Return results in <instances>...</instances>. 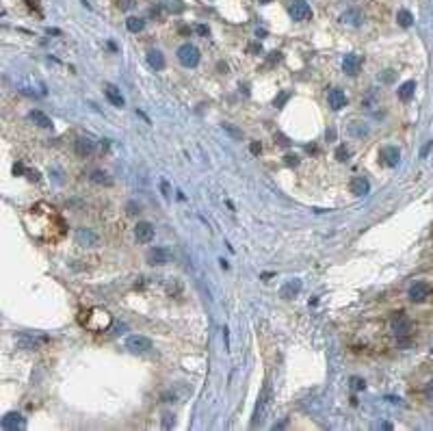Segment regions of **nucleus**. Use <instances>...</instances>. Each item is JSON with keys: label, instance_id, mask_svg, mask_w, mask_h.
Masks as SVG:
<instances>
[{"label": "nucleus", "instance_id": "45", "mask_svg": "<svg viewBox=\"0 0 433 431\" xmlns=\"http://www.w3.org/2000/svg\"><path fill=\"white\" fill-rule=\"evenodd\" d=\"M249 50H251V52H258V50H262V48H260L258 43H254V46H249Z\"/></svg>", "mask_w": 433, "mask_h": 431}, {"label": "nucleus", "instance_id": "40", "mask_svg": "<svg viewBox=\"0 0 433 431\" xmlns=\"http://www.w3.org/2000/svg\"><path fill=\"white\" fill-rule=\"evenodd\" d=\"M223 340H226V349H230V332H228V327L223 330Z\"/></svg>", "mask_w": 433, "mask_h": 431}, {"label": "nucleus", "instance_id": "35", "mask_svg": "<svg viewBox=\"0 0 433 431\" xmlns=\"http://www.w3.org/2000/svg\"><path fill=\"white\" fill-rule=\"evenodd\" d=\"M431 150H433V139H429V141H427V143H424L422 148H420V158H427Z\"/></svg>", "mask_w": 433, "mask_h": 431}, {"label": "nucleus", "instance_id": "41", "mask_svg": "<svg viewBox=\"0 0 433 431\" xmlns=\"http://www.w3.org/2000/svg\"><path fill=\"white\" fill-rule=\"evenodd\" d=\"M195 31H197L199 35H208V26H204V24H199L197 28H195Z\"/></svg>", "mask_w": 433, "mask_h": 431}, {"label": "nucleus", "instance_id": "27", "mask_svg": "<svg viewBox=\"0 0 433 431\" xmlns=\"http://www.w3.org/2000/svg\"><path fill=\"white\" fill-rule=\"evenodd\" d=\"M91 182H96V184H111V178H108V173L106 171H102V169H93L91 171Z\"/></svg>", "mask_w": 433, "mask_h": 431}, {"label": "nucleus", "instance_id": "15", "mask_svg": "<svg viewBox=\"0 0 433 431\" xmlns=\"http://www.w3.org/2000/svg\"><path fill=\"white\" fill-rule=\"evenodd\" d=\"M24 418L18 414V412H9L3 418V422H0V427H3L5 431H18V429H24Z\"/></svg>", "mask_w": 433, "mask_h": 431}, {"label": "nucleus", "instance_id": "42", "mask_svg": "<svg viewBox=\"0 0 433 431\" xmlns=\"http://www.w3.org/2000/svg\"><path fill=\"white\" fill-rule=\"evenodd\" d=\"M163 195H165V197H169V195H171V193H169V184H167V182H163Z\"/></svg>", "mask_w": 433, "mask_h": 431}, {"label": "nucleus", "instance_id": "26", "mask_svg": "<svg viewBox=\"0 0 433 431\" xmlns=\"http://www.w3.org/2000/svg\"><path fill=\"white\" fill-rule=\"evenodd\" d=\"M396 22H399V26L403 28H409L411 24H414V16L407 11V9H401L399 13H396Z\"/></svg>", "mask_w": 433, "mask_h": 431}, {"label": "nucleus", "instance_id": "46", "mask_svg": "<svg viewBox=\"0 0 433 431\" xmlns=\"http://www.w3.org/2000/svg\"><path fill=\"white\" fill-rule=\"evenodd\" d=\"M379 429H392V425H390V422H381Z\"/></svg>", "mask_w": 433, "mask_h": 431}, {"label": "nucleus", "instance_id": "1", "mask_svg": "<svg viewBox=\"0 0 433 431\" xmlns=\"http://www.w3.org/2000/svg\"><path fill=\"white\" fill-rule=\"evenodd\" d=\"M24 223H26L28 232L37 240H43V243H54V240H59L65 234L63 219L48 204H35L26 213Z\"/></svg>", "mask_w": 433, "mask_h": 431}, {"label": "nucleus", "instance_id": "4", "mask_svg": "<svg viewBox=\"0 0 433 431\" xmlns=\"http://www.w3.org/2000/svg\"><path fill=\"white\" fill-rule=\"evenodd\" d=\"M288 13L295 22H306L312 18V7H310L306 0H291V7H288Z\"/></svg>", "mask_w": 433, "mask_h": 431}, {"label": "nucleus", "instance_id": "43", "mask_svg": "<svg viewBox=\"0 0 433 431\" xmlns=\"http://www.w3.org/2000/svg\"><path fill=\"white\" fill-rule=\"evenodd\" d=\"M28 7H31V9H37V7H39V0H28Z\"/></svg>", "mask_w": 433, "mask_h": 431}, {"label": "nucleus", "instance_id": "11", "mask_svg": "<svg viewBox=\"0 0 433 431\" xmlns=\"http://www.w3.org/2000/svg\"><path fill=\"white\" fill-rule=\"evenodd\" d=\"M134 236L143 245L152 243V240H154V225H152L150 221H139L134 225Z\"/></svg>", "mask_w": 433, "mask_h": 431}, {"label": "nucleus", "instance_id": "13", "mask_svg": "<svg viewBox=\"0 0 433 431\" xmlns=\"http://www.w3.org/2000/svg\"><path fill=\"white\" fill-rule=\"evenodd\" d=\"M327 102H329L331 111H342L346 106V93L342 89H338V87H334V89H329V93H327Z\"/></svg>", "mask_w": 433, "mask_h": 431}, {"label": "nucleus", "instance_id": "49", "mask_svg": "<svg viewBox=\"0 0 433 431\" xmlns=\"http://www.w3.org/2000/svg\"><path fill=\"white\" fill-rule=\"evenodd\" d=\"M260 3H262V5H266V3H271V0H260Z\"/></svg>", "mask_w": 433, "mask_h": 431}, {"label": "nucleus", "instance_id": "9", "mask_svg": "<svg viewBox=\"0 0 433 431\" xmlns=\"http://www.w3.org/2000/svg\"><path fill=\"white\" fill-rule=\"evenodd\" d=\"M362 63H364V59H362L359 54H355V52L346 54V56H344V61H342V70H344V74H346V76H357V74H359V70H362Z\"/></svg>", "mask_w": 433, "mask_h": 431}, {"label": "nucleus", "instance_id": "29", "mask_svg": "<svg viewBox=\"0 0 433 431\" xmlns=\"http://www.w3.org/2000/svg\"><path fill=\"white\" fill-rule=\"evenodd\" d=\"M221 128L226 130L228 135H232L234 139H243V130H238L236 126H232V124H221Z\"/></svg>", "mask_w": 433, "mask_h": 431}, {"label": "nucleus", "instance_id": "2", "mask_svg": "<svg viewBox=\"0 0 433 431\" xmlns=\"http://www.w3.org/2000/svg\"><path fill=\"white\" fill-rule=\"evenodd\" d=\"M81 323L89 332H106L113 325V314L104 308H91L85 312V317H81Z\"/></svg>", "mask_w": 433, "mask_h": 431}, {"label": "nucleus", "instance_id": "21", "mask_svg": "<svg viewBox=\"0 0 433 431\" xmlns=\"http://www.w3.org/2000/svg\"><path fill=\"white\" fill-rule=\"evenodd\" d=\"M148 63H150V68L156 70V72L165 70V56H163L161 50H150L148 52Z\"/></svg>", "mask_w": 433, "mask_h": 431}, {"label": "nucleus", "instance_id": "39", "mask_svg": "<svg viewBox=\"0 0 433 431\" xmlns=\"http://www.w3.org/2000/svg\"><path fill=\"white\" fill-rule=\"evenodd\" d=\"M384 80H386V83H392V80H394V70H386Z\"/></svg>", "mask_w": 433, "mask_h": 431}, {"label": "nucleus", "instance_id": "50", "mask_svg": "<svg viewBox=\"0 0 433 431\" xmlns=\"http://www.w3.org/2000/svg\"><path fill=\"white\" fill-rule=\"evenodd\" d=\"M431 353H433V349H431Z\"/></svg>", "mask_w": 433, "mask_h": 431}, {"label": "nucleus", "instance_id": "38", "mask_svg": "<svg viewBox=\"0 0 433 431\" xmlns=\"http://www.w3.org/2000/svg\"><path fill=\"white\" fill-rule=\"evenodd\" d=\"M386 401H388V403H392V405H401V399L399 397H392V394H386Z\"/></svg>", "mask_w": 433, "mask_h": 431}, {"label": "nucleus", "instance_id": "33", "mask_svg": "<svg viewBox=\"0 0 433 431\" xmlns=\"http://www.w3.org/2000/svg\"><path fill=\"white\" fill-rule=\"evenodd\" d=\"M351 133L355 135V137H364V135H368V128H366V126H357V124H353V126H351Z\"/></svg>", "mask_w": 433, "mask_h": 431}, {"label": "nucleus", "instance_id": "37", "mask_svg": "<svg viewBox=\"0 0 433 431\" xmlns=\"http://www.w3.org/2000/svg\"><path fill=\"white\" fill-rule=\"evenodd\" d=\"M249 152L251 154H260V152H262V145H260V141H251V145H249Z\"/></svg>", "mask_w": 433, "mask_h": 431}, {"label": "nucleus", "instance_id": "12", "mask_svg": "<svg viewBox=\"0 0 433 431\" xmlns=\"http://www.w3.org/2000/svg\"><path fill=\"white\" fill-rule=\"evenodd\" d=\"M74 150L81 158H87L89 154H93V150H96V141H93L91 137H78L76 143H74Z\"/></svg>", "mask_w": 433, "mask_h": 431}, {"label": "nucleus", "instance_id": "31", "mask_svg": "<svg viewBox=\"0 0 433 431\" xmlns=\"http://www.w3.org/2000/svg\"><path fill=\"white\" fill-rule=\"evenodd\" d=\"M173 425H176V416L169 414V412L163 414V427H165V429H171Z\"/></svg>", "mask_w": 433, "mask_h": 431}, {"label": "nucleus", "instance_id": "18", "mask_svg": "<svg viewBox=\"0 0 433 431\" xmlns=\"http://www.w3.org/2000/svg\"><path fill=\"white\" fill-rule=\"evenodd\" d=\"M76 240L78 245H85V247H91V245H98V234L89 228H78L76 230Z\"/></svg>", "mask_w": 433, "mask_h": 431}, {"label": "nucleus", "instance_id": "24", "mask_svg": "<svg viewBox=\"0 0 433 431\" xmlns=\"http://www.w3.org/2000/svg\"><path fill=\"white\" fill-rule=\"evenodd\" d=\"M161 7L169 13H182L184 11V3L182 0H163Z\"/></svg>", "mask_w": 433, "mask_h": 431}, {"label": "nucleus", "instance_id": "47", "mask_svg": "<svg viewBox=\"0 0 433 431\" xmlns=\"http://www.w3.org/2000/svg\"><path fill=\"white\" fill-rule=\"evenodd\" d=\"M327 139H336V130H327Z\"/></svg>", "mask_w": 433, "mask_h": 431}, {"label": "nucleus", "instance_id": "19", "mask_svg": "<svg viewBox=\"0 0 433 431\" xmlns=\"http://www.w3.org/2000/svg\"><path fill=\"white\" fill-rule=\"evenodd\" d=\"M299 290H301V280H288L284 286L279 288V295H281V299H293Z\"/></svg>", "mask_w": 433, "mask_h": 431}, {"label": "nucleus", "instance_id": "8", "mask_svg": "<svg viewBox=\"0 0 433 431\" xmlns=\"http://www.w3.org/2000/svg\"><path fill=\"white\" fill-rule=\"evenodd\" d=\"M429 295H431V284L429 282H416V284H411L409 293H407L409 301H414V303H422Z\"/></svg>", "mask_w": 433, "mask_h": 431}, {"label": "nucleus", "instance_id": "44", "mask_svg": "<svg viewBox=\"0 0 433 431\" xmlns=\"http://www.w3.org/2000/svg\"><path fill=\"white\" fill-rule=\"evenodd\" d=\"M128 213H130V215L136 213V204H128Z\"/></svg>", "mask_w": 433, "mask_h": 431}, {"label": "nucleus", "instance_id": "32", "mask_svg": "<svg viewBox=\"0 0 433 431\" xmlns=\"http://www.w3.org/2000/svg\"><path fill=\"white\" fill-rule=\"evenodd\" d=\"M288 98H291V91H281L279 96L275 98V106H277V108H281V106H284L286 102H288Z\"/></svg>", "mask_w": 433, "mask_h": 431}, {"label": "nucleus", "instance_id": "20", "mask_svg": "<svg viewBox=\"0 0 433 431\" xmlns=\"http://www.w3.org/2000/svg\"><path fill=\"white\" fill-rule=\"evenodd\" d=\"M399 100L401 102H409L411 98H414V93H416V80H405L401 87H399Z\"/></svg>", "mask_w": 433, "mask_h": 431}, {"label": "nucleus", "instance_id": "7", "mask_svg": "<svg viewBox=\"0 0 433 431\" xmlns=\"http://www.w3.org/2000/svg\"><path fill=\"white\" fill-rule=\"evenodd\" d=\"M146 258H148V265L163 267V265H167V262H171V252L167 247H152Z\"/></svg>", "mask_w": 433, "mask_h": 431}, {"label": "nucleus", "instance_id": "28", "mask_svg": "<svg viewBox=\"0 0 433 431\" xmlns=\"http://www.w3.org/2000/svg\"><path fill=\"white\" fill-rule=\"evenodd\" d=\"M349 154H351V152H349V148H346L344 143H340V145L336 148V158L340 160V163H344V160H349Z\"/></svg>", "mask_w": 433, "mask_h": 431}, {"label": "nucleus", "instance_id": "3", "mask_svg": "<svg viewBox=\"0 0 433 431\" xmlns=\"http://www.w3.org/2000/svg\"><path fill=\"white\" fill-rule=\"evenodd\" d=\"M201 54H199V48L193 46V43H182L178 48V61L184 65V68H195L199 63Z\"/></svg>", "mask_w": 433, "mask_h": 431}, {"label": "nucleus", "instance_id": "10", "mask_svg": "<svg viewBox=\"0 0 433 431\" xmlns=\"http://www.w3.org/2000/svg\"><path fill=\"white\" fill-rule=\"evenodd\" d=\"M269 399H271V386L269 384H264V388H262V392H260V397H258V403H256V410H254V420H251V425H258V420H260V416L264 414V410H266V405H269Z\"/></svg>", "mask_w": 433, "mask_h": 431}, {"label": "nucleus", "instance_id": "22", "mask_svg": "<svg viewBox=\"0 0 433 431\" xmlns=\"http://www.w3.org/2000/svg\"><path fill=\"white\" fill-rule=\"evenodd\" d=\"M340 20L344 22V24H349V26H359L362 24V13H359L357 9H349V11L342 13Z\"/></svg>", "mask_w": 433, "mask_h": 431}, {"label": "nucleus", "instance_id": "5", "mask_svg": "<svg viewBox=\"0 0 433 431\" xmlns=\"http://www.w3.org/2000/svg\"><path fill=\"white\" fill-rule=\"evenodd\" d=\"M390 327H392V332L399 336V338H403V336L411 334V319L405 312H396L392 317V321H390Z\"/></svg>", "mask_w": 433, "mask_h": 431}, {"label": "nucleus", "instance_id": "16", "mask_svg": "<svg viewBox=\"0 0 433 431\" xmlns=\"http://www.w3.org/2000/svg\"><path fill=\"white\" fill-rule=\"evenodd\" d=\"M104 96L108 98V102H111L113 106H117V108H121V106L126 104V100H124V96H121V91L113 83H106L104 85Z\"/></svg>", "mask_w": 433, "mask_h": 431}, {"label": "nucleus", "instance_id": "34", "mask_svg": "<svg viewBox=\"0 0 433 431\" xmlns=\"http://www.w3.org/2000/svg\"><path fill=\"white\" fill-rule=\"evenodd\" d=\"M284 163H286L288 167H297V165H299V156H297V154H286V156H284Z\"/></svg>", "mask_w": 433, "mask_h": 431}, {"label": "nucleus", "instance_id": "17", "mask_svg": "<svg viewBox=\"0 0 433 431\" xmlns=\"http://www.w3.org/2000/svg\"><path fill=\"white\" fill-rule=\"evenodd\" d=\"M351 193L357 195V197H364L371 193V182H368L364 176H355L351 180Z\"/></svg>", "mask_w": 433, "mask_h": 431}, {"label": "nucleus", "instance_id": "30", "mask_svg": "<svg viewBox=\"0 0 433 431\" xmlns=\"http://www.w3.org/2000/svg\"><path fill=\"white\" fill-rule=\"evenodd\" d=\"M349 382H351V388L353 390H364L366 388V382H364L362 377H351Z\"/></svg>", "mask_w": 433, "mask_h": 431}, {"label": "nucleus", "instance_id": "36", "mask_svg": "<svg viewBox=\"0 0 433 431\" xmlns=\"http://www.w3.org/2000/svg\"><path fill=\"white\" fill-rule=\"evenodd\" d=\"M275 143H279L281 148H288V145H291V141H288V137H284L281 133H277V135H275Z\"/></svg>", "mask_w": 433, "mask_h": 431}, {"label": "nucleus", "instance_id": "6", "mask_svg": "<svg viewBox=\"0 0 433 431\" xmlns=\"http://www.w3.org/2000/svg\"><path fill=\"white\" fill-rule=\"evenodd\" d=\"M126 347H128L132 353H148V351H152V340L148 338V336L134 334V336H128Z\"/></svg>", "mask_w": 433, "mask_h": 431}, {"label": "nucleus", "instance_id": "25", "mask_svg": "<svg viewBox=\"0 0 433 431\" xmlns=\"http://www.w3.org/2000/svg\"><path fill=\"white\" fill-rule=\"evenodd\" d=\"M126 28L130 33H141L143 28H146V20H141V18H128L126 20Z\"/></svg>", "mask_w": 433, "mask_h": 431}, {"label": "nucleus", "instance_id": "23", "mask_svg": "<svg viewBox=\"0 0 433 431\" xmlns=\"http://www.w3.org/2000/svg\"><path fill=\"white\" fill-rule=\"evenodd\" d=\"M28 117H31V121L37 124L39 128H52V119H50L46 113H41V111H31L28 113Z\"/></svg>", "mask_w": 433, "mask_h": 431}, {"label": "nucleus", "instance_id": "48", "mask_svg": "<svg viewBox=\"0 0 433 431\" xmlns=\"http://www.w3.org/2000/svg\"><path fill=\"white\" fill-rule=\"evenodd\" d=\"M271 277H273V273H262V280H264V282H269Z\"/></svg>", "mask_w": 433, "mask_h": 431}, {"label": "nucleus", "instance_id": "14", "mask_svg": "<svg viewBox=\"0 0 433 431\" xmlns=\"http://www.w3.org/2000/svg\"><path fill=\"white\" fill-rule=\"evenodd\" d=\"M379 156L388 167H396L399 165V160H401V150L396 148V145H386V148H381Z\"/></svg>", "mask_w": 433, "mask_h": 431}]
</instances>
